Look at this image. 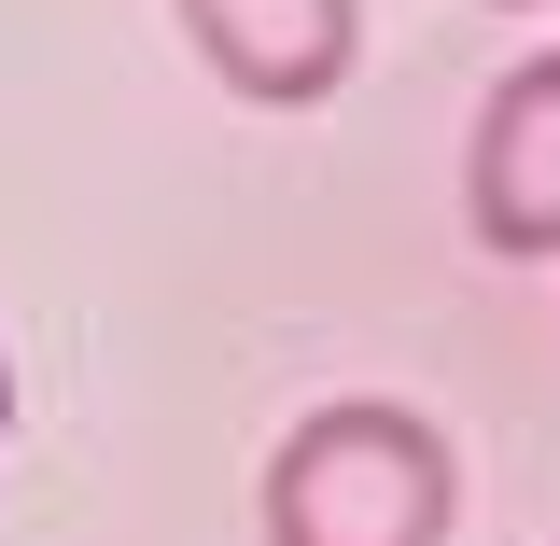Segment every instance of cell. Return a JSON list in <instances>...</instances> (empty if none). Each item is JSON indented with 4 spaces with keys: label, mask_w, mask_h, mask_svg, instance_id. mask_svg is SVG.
Segmentation results:
<instances>
[{
    "label": "cell",
    "mask_w": 560,
    "mask_h": 546,
    "mask_svg": "<svg viewBox=\"0 0 560 546\" xmlns=\"http://www.w3.org/2000/svg\"><path fill=\"white\" fill-rule=\"evenodd\" d=\"M463 463L420 407L337 393L267 449V546H448Z\"/></svg>",
    "instance_id": "1"
},
{
    "label": "cell",
    "mask_w": 560,
    "mask_h": 546,
    "mask_svg": "<svg viewBox=\"0 0 560 546\" xmlns=\"http://www.w3.org/2000/svg\"><path fill=\"white\" fill-rule=\"evenodd\" d=\"M463 224H477L504 267L560 253V43L490 84L477 140H463Z\"/></svg>",
    "instance_id": "2"
},
{
    "label": "cell",
    "mask_w": 560,
    "mask_h": 546,
    "mask_svg": "<svg viewBox=\"0 0 560 546\" xmlns=\"http://www.w3.org/2000/svg\"><path fill=\"white\" fill-rule=\"evenodd\" d=\"M183 28L267 113H323L350 84V57H364V0H183Z\"/></svg>",
    "instance_id": "3"
},
{
    "label": "cell",
    "mask_w": 560,
    "mask_h": 546,
    "mask_svg": "<svg viewBox=\"0 0 560 546\" xmlns=\"http://www.w3.org/2000/svg\"><path fill=\"white\" fill-rule=\"evenodd\" d=\"M0 434H14V379H0Z\"/></svg>",
    "instance_id": "4"
},
{
    "label": "cell",
    "mask_w": 560,
    "mask_h": 546,
    "mask_svg": "<svg viewBox=\"0 0 560 546\" xmlns=\"http://www.w3.org/2000/svg\"><path fill=\"white\" fill-rule=\"evenodd\" d=\"M504 14H533V0H504Z\"/></svg>",
    "instance_id": "5"
}]
</instances>
